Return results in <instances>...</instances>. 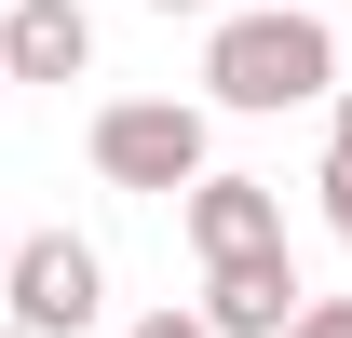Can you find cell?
<instances>
[{
	"instance_id": "cell-11",
	"label": "cell",
	"mask_w": 352,
	"mask_h": 338,
	"mask_svg": "<svg viewBox=\"0 0 352 338\" xmlns=\"http://www.w3.org/2000/svg\"><path fill=\"white\" fill-rule=\"evenodd\" d=\"M149 14H217V0H149Z\"/></svg>"
},
{
	"instance_id": "cell-12",
	"label": "cell",
	"mask_w": 352,
	"mask_h": 338,
	"mask_svg": "<svg viewBox=\"0 0 352 338\" xmlns=\"http://www.w3.org/2000/svg\"><path fill=\"white\" fill-rule=\"evenodd\" d=\"M0 338H28V325H0Z\"/></svg>"
},
{
	"instance_id": "cell-3",
	"label": "cell",
	"mask_w": 352,
	"mask_h": 338,
	"mask_svg": "<svg viewBox=\"0 0 352 338\" xmlns=\"http://www.w3.org/2000/svg\"><path fill=\"white\" fill-rule=\"evenodd\" d=\"M95 311H109V257H95L82 230H14V244H0V325L82 338Z\"/></svg>"
},
{
	"instance_id": "cell-1",
	"label": "cell",
	"mask_w": 352,
	"mask_h": 338,
	"mask_svg": "<svg viewBox=\"0 0 352 338\" xmlns=\"http://www.w3.org/2000/svg\"><path fill=\"white\" fill-rule=\"evenodd\" d=\"M339 95V27L311 0H244L204 27V109H244V122H285V109H325Z\"/></svg>"
},
{
	"instance_id": "cell-13",
	"label": "cell",
	"mask_w": 352,
	"mask_h": 338,
	"mask_svg": "<svg viewBox=\"0 0 352 338\" xmlns=\"http://www.w3.org/2000/svg\"><path fill=\"white\" fill-rule=\"evenodd\" d=\"M0 244H14V230H0Z\"/></svg>"
},
{
	"instance_id": "cell-4",
	"label": "cell",
	"mask_w": 352,
	"mask_h": 338,
	"mask_svg": "<svg viewBox=\"0 0 352 338\" xmlns=\"http://www.w3.org/2000/svg\"><path fill=\"white\" fill-rule=\"evenodd\" d=\"M176 216H190V257H204V271L285 244V190H271V176H217V163H204L190 190H176Z\"/></svg>"
},
{
	"instance_id": "cell-2",
	"label": "cell",
	"mask_w": 352,
	"mask_h": 338,
	"mask_svg": "<svg viewBox=\"0 0 352 338\" xmlns=\"http://www.w3.org/2000/svg\"><path fill=\"white\" fill-rule=\"evenodd\" d=\"M82 149H95V176H109V190H149V203H176L190 176L217 163V149H204V109H190V95H109Z\"/></svg>"
},
{
	"instance_id": "cell-9",
	"label": "cell",
	"mask_w": 352,
	"mask_h": 338,
	"mask_svg": "<svg viewBox=\"0 0 352 338\" xmlns=\"http://www.w3.org/2000/svg\"><path fill=\"white\" fill-rule=\"evenodd\" d=\"M325 163H352V82L325 95Z\"/></svg>"
},
{
	"instance_id": "cell-6",
	"label": "cell",
	"mask_w": 352,
	"mask_h": 338,
	"mask_svg": "<svg viewBox=\"0 0 352 338\" xmlns=\"http://www.w3.org/2000/svg\"><path fill=\"white\" fill-rule=\"evenodd\" d=\"M0 82H95V14L82 0H0Z\"/></svg>"
},
{
	"instance_id": "cell-8",
	"label": "cell",
	"mask_w": 352,
	"mask_h": 338,
	"mask_svg": "<svg viewBox=\"0 0 352 338\" xmlns=\"http://www.w3.org/2000/svg\"><path fill=\"white\" fill-rule=\"evenodd\" d=\"M311 190H325V230H339V257H352V163H325Z\"/></svg>"
},
{
	"instance_id": "cell-10",
	"label": "cell",
	"mask_w": 352,
	"mask_h": 338,
	"mask_svg": "<svg viewBox=\"0 0 352 338\" xmlns=\"http://www.w3.org/2000/svg\"><path fill=\"white\" fill-rule=\"evenodd\" d=\"M122 338H204V311H135Z\"/></svg>"
},
{
	"instance_id": "cell-7",
	"label": "cell",
	"mask_w": 352,
	"mask_h": 338,
	"mask_svg": "<svg viewBox=\"0 0 352 338\" xmlns=\"http://www.w3.org/2000/svg\"><path fill=\"white\" fill-rule=\"evenodd\" d=\"M271 338H352V297H298V311H285Z\"/></svg>"
},
{
	"instance_id": "cell-5",
	"label": "cell",
	"mask_w": 352,
	"mask_h": 338,
	"mask_svg": "<svg viewBox=\"0 0 352 338\" xmlns=\"http://www.w3.org/2000/svg\"><path fill=\"white\" fill-rule=\"evenodd\" d=\"M298 297H311V284H298V244H258V257H217L190 311H204V338H271Z\"/></svg>"
}]
</instances>
